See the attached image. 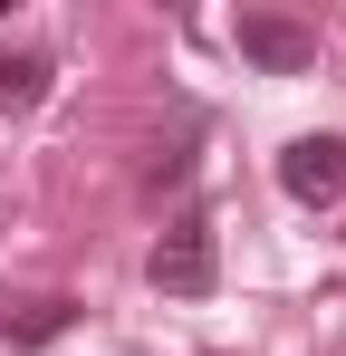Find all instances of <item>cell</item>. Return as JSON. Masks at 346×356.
Returning a JSON list of instances; mask_svg holds the SVG:
<instances>
[{
    "label": "cell",
    "mask_w": 346,
    "mask_h": 356,
    "mask_svg": "<svg viewBox=\"0 0 346 356\" xmlns=\"http://www.w3.org/2000/svg\"><path fill=\"white\" fill-rule=\"evenodd\" d=\"M145 270H154V289H164V298H212V280H222V232H212L202 212H173Z\"/></svg>",
    "instance_id": "1"
},
{
    "label": "cell",
    "mask_w": 346,
    "mask_h": 356,
    "mask_svg": "<svg viewBox=\"0 0 346 356\" xmlns=\"http://www.w3.org/2000/svg\"><path fill=\"white\" fill-rule=\"evenodd\" d=\"M240 58L270 67V77H308L318 67V29H298L279 10H240Z\"/></svg>",
    "instance_id": "2"
},
{
    "label": "cell",
    "mask_w": 346,
    "mask_h": 356,
    "mask_svg": "<svg viewBox=\"0 0 346 356\" xmlns=\"http://www.w3.org/2000/svg\"><path fill=\"white\" fill-rule=\"evenodd\" d=\"M279 193L327 212V202L346 193V135H298V145L279 154Z\"/></svg>",
    "instance_id": "3"
},
{
    "label": "cell",
    "mask_w": 346,
    "mask_h": 356,
    "mask_svg": "<svg viewBox=\"0 0 346 356\" xmlns=\"http://www.w3.org/2000/svg\"><path fill=\"white\" fill-rule=\"evenodd\" d=\"M67 327H77V298H58V289L0 308V337H10V347H49V337H67Z\"/></svg>",
    "instance_id": "4"
},
{
    "label": "cell",
    "mask_w": 346,
    "mask_h": 356,
    "mask_svg": "<svg viewBox=\"0 0 346 356\" xmlns=\"http://www.w3.org/2000/svg\"><path fill=\"white\" fill-rule=\"evenodd\" d=\"M49 97V58L39 49H19V58H0V116H29Z\"/></svg>",
    "instance_id": "5"
}]
</instances>
